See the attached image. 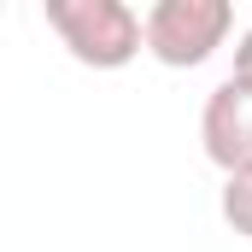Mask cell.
Here are the masks:
<instances>
[{
  "label": "cell",
  "instance_id": "5",
  "mask_svg": "<svg viewBox=\"0 0 252 252\" xmlns=\"http://www.w3.org/2000/svg\"><path fill=\"white\" fill-rule=\"evenodd\" d=\"M229 76L252 88V30H241V41H235V70H229Z\"/></svg>",
  "mask_w": 252,
  "mask_h": 252
},
{
  "label": "cell",
  "instance_id": "4",
  "mask_svg": "<svg viewBox=\"0 0 252 252\" xmlns=\"http://www.w3.org/2000/svg\"><path fill=\"white\" fill-rule=\"evenodd\" d=\"M223 223L235 229V235H247L252 241V170H235V176H223Z\"/></svg>",
  "mask_w": 252,
  "mask_h": 252
},
{
  "label": "cell",
  "instance_id": "3",
  "mask_svg": "<svg viewBox=\"0 0 252 252\" xmlns=\"http://www.w3.org/2000/svg\"><path fill=\"white\" fill-rule=\"evenodd\" d=\"M199 141H205V158L235 176L252 170V88L223 76L211 94H205V112H199Z\"/></svg>",
  "mask_w": 252,
  "mask_h": 252
},
{
  "label": "cell",
  "instance_id": "2",
  "mask_svg": "<svg viewBox=\"0 0 252 252\" xmlns=\"http://www.w3.org/2000/svg\"><path fill=\"white\" fill-rule=\"evenodd\" d=\"M229 30H235L229 0H158L141 12V53H153L164 70H193L229 41Z\"/></svg>",
  "mask_w": 252,
  "mask_h": 252
},
{
  "label": "cell",
  "instance_id": "1",
  "mask_svg": "<svg viewBox=\"0 0 252 252\" xmlns=\"http://www.w3.org/2000/svg\"><path fill=\"white\" fill-rule=\"evenodd\" d=\"M47 30L88 70H124L141 53V12L124 0H41Z\"/></svg>",
  "mask_w": 252,
  "mask_h": 252
}]
</instances>
